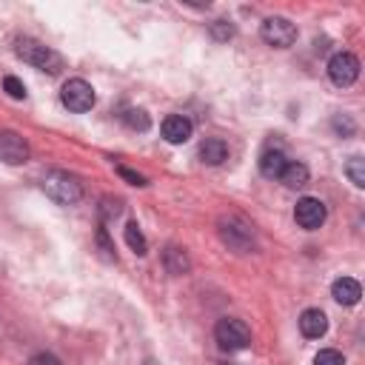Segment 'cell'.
<instances>
[{
  "instance_id": "1",
  "label": "cell",
  "mask_w": 365,
  "mask_h": 365,
  "mask_svg": "<svg viewBox=\"0 0 365 365\" xmlns=\"http://www.w3.org/2000/svg\"><path fill=\"white\" fill-rule=\"evenodd\" d=\"M43 191L46 197H51L54 202L60 205H74L83 200V185L77 182V177H71L68 171H60V168H51L43 174Z\"/></svg>"
},
{
  "instance_id": "2",
  "label": "cell",
  "mask_w": 365,
  "mask_h": 365,
  "mask_svg": "<svg viewBox=\"0 0 365 365\" xmlns=\"http://www.w3.org/2000/svg\"><path fill=\"white\" fill-rule=\"evenodd\" d=\"M17 57L23 60V63H29V66H34V68H40V71H48V74H57L60 68H63V57L54 51V48H48L46 43H40V40H31V37H23V40H17Z\"/></svg>"
},
{
  "instance_id": "3",
  "label": "cell",
  "mask_w": 365,
  "mask_h": 365,
  "mask_svg": "<svg viewBox=\"0 0 365 365\" xmlns=\"http://www.w3.org/2000/svg\"><path fill=\"white\" fill-rule=\"evenodd\" d=\"M220 240H222L228 248H234L237 254H245V251L254 248V228H251V222H245L242 217L228 214V217L220 220Z\"/></svg>"
},
{
  "instance_id": "4",
  "label": "cell",
  "mask_w": 365,
  "mask_h": 365,
  "mask_svg": "<svg viewBox=\"0 0 365 365\" xmlns=\"http://www.w3.org/2000/svg\"><path fill=\"white\" fill-rule=\"evenodd\" d=\"M60 103H63L68 111L83 114V111H91V108H94L97 94H94V88H91L88 80H83V77H71V80H66L63 88H60Z\"/></svg>"
},
{
  "instance_id": "5",
  "label": "cell",
  "mask_w": 365,
  "mask_h": 365,
  "mask_svg": "<svg viewBox=\"0 0 365 365\" xmlns=\"http://www.w3.org/2000/svg\"><path fill=\"white\" fill-rule=\"evenodd\" d=\"M214 339H217V345H220L222 351H242V348H248V342H251V331H248V325H245L242 319H237V317H222V319L214 325Z\"/></svg>"
},
{
  "instance_id": "6",
  "label": "cell",
  "mask_w": 365,
  "mask_h": 365,
  "mask_svg": "<svg viewBox=\"0 0 365 365\" xmlns=\"http://www.w3.org/2000/svg\"><path fill=\"white\" fill-rule=\"evenodd\" d=\"M259 37L274 48H288L297 43V26L288 17H265L259 26Z\"/></svg>"
},
{
  "instance_id": "7",
  "label": "cell",
  "mask_w": 365,
  "mask_h": 365,
  "mask_svg": "<svg viewBox=\"0 0 365 365\" xmlns=\"http://www.w3.org/2000/svg\"><path fill=\"white\" fill-rule=\"evenodd\" d=\"M328 77H331V83L339 86V88L354 86L356 77H359V60H356V54H351V51H336V54L328 60Z\"/></svg>"
},
{
  "instance_id": "8",
  "label": "cell",
  "mask_w": 365,
  "mask_h": 365,
  "mask_svg": "<svg viewBox=\"0 0 365 365\" xmlns=\"http://www.w3.org/2000/svg\"><path fill=\"white\" fill-rule=\"evenodd\" d=\"M325 217H328V208H325V202H322L319 197H302V200H297V205H294V220H297V225L305 228V231L319 228V225L325 222Z\"/></svg>"
},
{
  "instance_id": "9",
  "label": "cell",
  "mask_w": 365,
  "mask_h": 365,
  "mask_svg": "<svg viewBox=\"0 0 365 365\" xmlns=\"http://www.w3.org/2000/svg\"><path fill=\"white\" fill-rule=\"evenodd\" d=\"M0 160L6 165H23L29 160V143L11 128L0 131Z\"/></svg>"
},
{
  "instance_id": "10",
  "label": "cell",
  "mask_w": 365,
  "mask_h": 365,
  "mask_svg": "<svg viewBox=\"0 0 365 365\" xmlns=\"http://www.w3.org/2000/svg\"><path fill=\"white\" fill-rule=\"evenodd\" d=\"M160 131H163L165 143H171V145H180V143H185V140L191 137L194 125H191V120H188V117H182V114H168V117L163 120Z\"/></svg>"
},
{
  "instance_id": "11",
  "label": "cell",
  "mask_w": 365,
  "mask_h": 365,
  "mask_svg": "<svg viewBox=\"0 0 365 365\" xmlns=\"http://www.w3.org/2000/svg\"><path fill=\"white\" fill-rule=\"evenodd\" d=\"M299 331H302V336H308V339H319V336H325V331H328V317H325L319 308H305V311L299 314Z\"/></svg>"
},
{
  "instance_id": "12",
  "label": "cell",
  "mask_w": 365,
  "mask_h": 365,
  "mask_svg": "<svg viewBox=\"0 0 365 365\" xmlns=\"http://www.w3.org/2000/svg\"><path fill=\"white\" fill-rule=\"evenodd\" d=\"M331 297H334L339 305H356L359 297H362V285H359L354 277H339V279H334V285H331Z\"/></svg>"
},
{
  "instance_id": "13",
  "label": "cell",
  "mask_w": 365,
  "mask_h": 365,
  "mask_svg": "<svg viewBox=\"0 0 365 365\" xmlns=\"http://www.w3.org/2000/svg\"><path fill=\"white\" fill-rule=\"evenodd\" d=\"M200 160H202L205 165H222V163L228 160V145H225V140H220V137H205V140L200 143Z\"/></svg>"
},
{
  "instance_id": "14",
  "label": "cell",
  "mask_w": 365,
  "mask_h": 365,
  "mask_svg": "<svg viewBox=\"0 0 365 365\" xmlns=\"http://www.w3.org/2000/svg\"><path fill=\"white\" fill-rule=\"evenodd\" d=\"M285 163H288V160H285V154H282L279 148H268V151H262V157H259V174L268 177V180H279Z\"/></svg>"
},
{
  "instance_id": "15",
  "label": "cell",
  "mask_w": 365,
  "mask_h": 365,
  "mask_svg": "<svg viewBox=\"0 0 365 365\" xmlns=\"http://www.w3.org/2000/svg\"><path fill=\"white\" fill-rule=\"evenodd\" d=\"M308 177H311L308 165L305 163H297V160H288L285 168H282V174H279V180H282L285 188H302V185H308Z\"/></svg>"
},
{
  "instance_id": "16",
  "label": "cell",
  "mask_w": 365,
  "mask_h": 365,
  "mask_svg": "<svg viewBox=\"0 0 365 365\" xmlns=\"http://www.w3.org/2000/svg\"><path fill=\"white\" fill-rule=\"evenodd\" d=\"M163 259H165L168 274H185V271H188V257H185V251L177 248V245H168L165 254H163Z\"/></svg>"
},
{
  "instance_id": "17",
  "label": "cell",
  "mask_w": 365,
  "mask_h": 365,
  "mask_svg": "<svg viewBox=\"0 0 365 365\" xmlns=\"http://www.w3.org/2000/svg\"><path fill=\"white\" fill-rule=\"evenodd\" d=\"M123 123L131 128V131H148L151 128V117L145 108H125L123 111Z\"/></svg>"
},
{
  "instance_id": "18",
  "label": "cell",
  "mask_w": 365,
  "mask_h": 365,
  "mask_svg": "<svg viewBox=\"0 0 365 365\" xmlns=\"http://www.w3.org/2000/svg\"><path fill=\"white\" fill-rule=\"evenodd\" d=\"M125 242H128V248L134 251V254H148V242H145V237H143V231H140V225L137 222H128L125 225Z\"/></svg>"
},
{
  "instance_id": "19",
  "label": "cell",
  "mask_w": 365,
  "mask_h": 365,
  "mask_svg": "<svg viewBox=\"0 0 365 365\" xmlns=\"http://www.w3.org/2000/svg\"><path fill=\"white\" fill-rule=\"evenodd\" d=\"M345 174H348V180L356 185V188H365V160L362 157H348V163H345Z\"/></svg>"
},
{
  "instance_id": "20",
  "label": "cell",
  "mask_w": 365,
  "mask_h": 365,
  "mask_svg": "<svg viewBox=\"0 0 365 365\" xmlns=\"http://www.w3.org/2000/svg\"><path fill=\"white\" fill-rule=\"evenodd\" d=\"M314 365H345V356L334 348H322L317 356H314Z\"/></svg>"
},
{
  "instance_id": "21",
  "label": "cell",
  "mask_w": 365,
  "mask_h": 365,
  "mask_svg": "<svg viewBox=\"0 0 365 365\" xmlns=\"http://www.w3.org/2000/svg\"><path fill=\"white\" fill-rule=\"evenodd\" d=\"M3 88H6V94H9L11 100H23V97H26V86H23L17 77H11V74L3 77Z\"/></svg>"
},
{
  "instance_id": "22",
  "label": "cell",
  "mask_w": 365,
  "mask_h": 365,
  "mask_svg": "<svg viewBox=\"0 0 365 365\" xmlns=\"http://www.w3.org/2000/svg\"><path fill=\"white\" fill-rule=\"evenodd\" d=\"M97 245H100V251H103V257H106V259H114V245H111V240H108L106 225H100V228H97Z\"/></svg>"
},
{
  "instance_id": "23",
  "label": "cell",
  "mask_w": 365,
  "mask_h": 365,
  "mask_svg": "<svg viewBox=\"0 0 365 365\" xmlns=\"http://www.w3.org/2000/svg\"><path fill=\"white\" fill-rule=\"evenodd\" d=\"M211 34H214V40H231L234 37V26L225 23V20H217V23H211Z\"/></svg>"
},
{
  "instance_id": "24",
  "label": "cell",
  "mask_w": 365,
  "mask_h": 365,
  "mask_svg": "<svg viewBox=\"0 0 365 365\" xmlns=\"http://www.w3.org/2000/svg\"><path fill=\"white\" fill-rule=\"evenodd\" d=\"M120 211H123L120 200H111V197H106V200H103V208H100L103 220H114V217H120Z\"/></svg>"
},
{
  "instance_id": "25",
  "label": "cell",
  "mask_w": 365,
  "mask_h": 365,
  "mask_svg": "<svg viewBox=\"0 0 365 365\" xmlns=\"http://www.w3.org/2000/svg\"><path fill=\"white\" fill-rule=\"evenodd\" d=\"M334 128H336L342 137H348V134H354V128H356V125H354V120H351L348 114H342V117L336 114V117H334Z\"/></svg>"
},
{
  "instance_id": "26",
  "label": "cell",
  "mask_w": 365,
  "mask_h": 365,
  "mask_svg": "<svg viewBox=\"0 0 365 365\" xmlns=\"http://www.w3.org/2000/svg\"><path fill=\"white\" fill-rule=\"evenodd\" d=\"M117 174H120L123 180H128L131 185H145V177H140L137 171H131V168H125V165H117Z\"/></svg>"
},
{
  "instance_id": "27",
  "label": "cell",
  "mask_w": 365,
  "mask_h": 365,
  "mask_svg": "<svg viewBox=\"0 0 365 365\" xmlns=\"http://www.w3.org/2000/svg\"><path fill=\"white\" fill-rule=\"evenodd\" d=\"M29 365H60V359H57L54 354H46V351H43V354H34V356L29 359Z\"/></svg>"
}]
</instances>
